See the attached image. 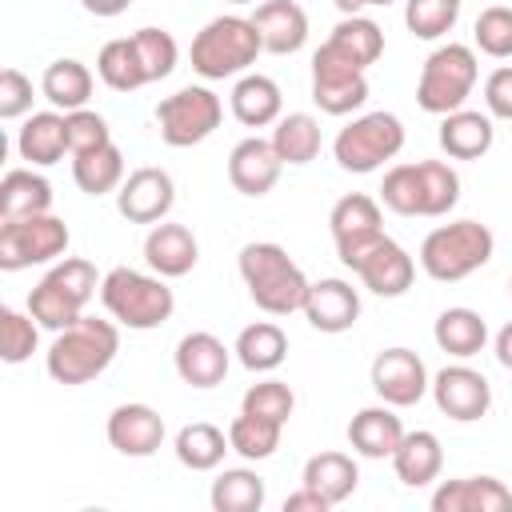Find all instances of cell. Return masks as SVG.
<instances>
[{
	"label": "cell",
	"mask_w": 512,
	"mask_h": 512,
	"mask_svg": "<svg viewBox=\"0 0 512 512\" xmlns=\"http://www.w3.org/2000/svg\"><path fill=\"white\" fill-rule=\"evenodd\" d=\"M240 276L244 288L252 296V304L268 316H288V312H304L308 300V276L300 272V264L288 256V248H280L276 240H252L240 248Z\"/></svg>",
	"instance_id": "cell-1"
},
{
	"label": "cell",
	"mask_w": 512,
	"mask_h": 512,
	"mask_svg": "<svg viewBox=\"0 0 512 512\" xmlns=\"http://www.w3.org/2000/svg\"><path fill=\"white\" fill-rule=\"evenodd\" d=\"M120 352V328L116 320H96V316H80L68 328L56 332L44 368L56 384H88L96 380Z\"/></svg>",
	"instance_id": "cell-2"
},
{
	"label": "cell",
	"mask_w": 512,
	"mask_h": 512,
	"mask_svg": "<svg viewBox=\"0 0 512 512\" xmlns=\"http://www.w3.org/2000/svg\"><path fill=\"white\" fill-rule=\"evenodd\" d=\"M380 200L396 216H448L460 200V176L444 160L396 164L384 172Z\"/></svg>",
	"instance_id": "cell-3"
},
{
	"label": "cell",
	"mask_w": 512,
	"mask_h": 512,
	"mask_svg": "<svg viewBox=\"0 0 512 512\" xmlns=\"http://www.w3.org/2000/svg\"><path fill=\"white\" fill-rule=\"evenodd\" d=\"M260 52H264V40L252 16H216L192 36V48H188L192 72H200L204 80L240 76L256 64Z\"/></svg>",
	"instance_id": "cell-4"
},
{
	"label": "cell",
	"mask_w": 512,
	"mask_h": 512,
	"mask_svg": "<svg viewBox=\"0 0 512 512\" xmlns=\"http://www.w3.org/2000/svg\"><path fill=\"white\" fill-rule=\"evenodd\" d=\"M496 252V236L488 224L480 220H452L440 224L424 236L420 244V268L440 280V284H456L464 276H472L476 268H484Z\"/></svg>",
	"instance_id": "cell-5"
},
{
	"label": "cell",
	"mask_w": 512,
	"mask_h": 512,
	"mask_svg": "<svg viewBox=\"0 0 512 512\" xmlns=\"http://www.w3.org/2000/svg\"><path fill=\"white\" fill-rule=\"evenodd\" d=\"M100 304L108 308V316L132 332H148L160 328L172 312H176V296L164 284V276H148L136 268H112L100 280Z\"/></svg>",
	"instance_id": "cell-6"
},
{
	"label": "cell",
	"mask_w": 512,
	"mask_h": 512,
	"mask_svg": "<svg viewBox=\"0 0 512 512\" xmlns=\"http://www.w3.org/2000/svg\"><path fill=\"white\" fill-rule=\"evenodd\" d=\"M104 276H96V268L84 256H64L60 264H52L44 272V280L28 292V312L36 316L40 328L60 332L72 320L84 316V304L96 296Z\"/></svg>",
	"instance_id": "cell-7"
},
{
	"label": "cell",
	"mask_w": 512,
	"mask_h": 512,
	"mask_svg": "<svg viewBox=\"0 0 512 512\" xmlns=\"http://www.w3.org/2000/svg\"><path fill=\"white\" fill-rule=\"evenodd\" d=\"M476 76H480V64H476V52L468 44H440L424 68H420V80H416V104L432 116H448L456 108H464V100L472 96L476 88Z\"/></svg>",
	"instance_id": "cell-8"
},
{
	"label": "cell",
	"mask_w": 512,
	"mask_h": 512,
	"mask_svg": "<svg viewBox=\"0 0 512 512\" xmlns=\"http://www.w3.org/2000/svg\"><path fill=\"white\" fill-rule=\"evenodd\" d=\"M400 148H404V124L392 112H364L352 124H344L332 140L336 164L356 176L384 168V160L400 156Z\"/></svg>",
	"instance_id": "cell-9"
},
{
	"label": "cell",
	"mask_w": 512,
	"mask_h": 512,
	"mask_svg": "<svg viewBox=\"0 0 512 512\" xmlns=\"http://www.w3.org/2000/svg\"><path fill=\"white\" fill-rule=\"evenodd\" d=\"M68 224L52 212H36V216H16L0 224V268L4 272H20L32 264H52L64 260L68 252Z\"/></svg>",
	"instance_id": "cell-10"
},
{
	"label": "cell",
	"mask_w": 512,
	"mask_h": 512,
	"mask_svg": "<svg viewBox=\"0 0 512 512\" xmlns=\"http://www.w3.org/2000/svg\"><path fill=\"white\" fill-rule=\"evenodd\" d=\"M220 116H224V104L204 84H188V88H180L156 104L160 140L168 148H192V144L208 140L220 128Z\"/></svg>",
	"instance_id": "cell-11"
},
{
	"label": "cell",
	"mask_w": 512,
	"mask_h": 512,
	"mask_svg": "<svg viewBox=\"0 0 512 512\" xmlns=\"http://www.w3.org/2000/svg\"><path fill=\"white\" fill-rule=\"evenodd\" d=\"M312 100L328 116H348L368 100V76L348 56H340L328 40L312 52Z\"/></svg>",
	"instance_id": "cell-12"
},
{
	"label": "cell",
	"mask_w": 512,
	"mask_h": 512,
	"mask_svg": "<svg viewBox=\"0 0 512 512\" xmlns=\"http://www.w3.org/2000/svg\"><path fill=\"white\" fill-rule=\"evenodd\" d=\"M328 224H332V240H336V256L344 268H352L380 236H384V216H380V204L364 192H348L332 204L328 212Z\"/></svg>",
	"instance_id": "cell-13"
},
{
	"label": "cell",
	"mask_w": 512,
	"mask_h": 512,
	"mask_svg": "<svg viewBox=\"0 0 512 512\" xmlns=\"http://www.w3.org/2000/svg\"><path fill=\"white\" fill-rule=\"evenodd\" d=\"M432 400L436 408L448 416V420H460V424H472L480 416H488L492 408V384L468 368V364H448L432 376Z\"/></svg>",
	"instance_id": "cell-14"
},
{
	"label": "cell",
	"mask_w": 512,
	"mask_h": 512,
	"mask_svg": "<svg viewBox=\"0 0 512 512\" xmlns=\"http://www.w3.org/2000/svg\"><path fill=\"white\" fill-rule=\"evenodd\" d=\"M176 204V184L164 168H136L116 188V212L132 224H160Z\"/></svg>",
	"instance_id": "cell-15"
},
{
	"label": "cell",
	"mask_w": 512,
	"mask_h": 512,
	"mask_svg": "<svg viewBox=\"0 0 512 512\" xmlns=\"http://www.w3.org/2000/svg\"><path fill=\"white\" fill-rule=\"evenodd\" d=\"M372 388L384 404L392 408H412L432 384H428V368L412 348H384L372 360Z\"/></svg>",
	"instance_id": "cell-16"
},
{
	"label": "cell",
	"mask_w": 512,
	"mask_h": 512,
	"mask_svg": "<svg viewBox=\"0 0 512 512\" xmlns=\"http://www.w3.org/2000/svg\"><path fill=\"white\" fill-rule=\"evenodd\" d=\"M352 272L360 276V284L376 296H404L412 288V276H416V264L412 256L392 240V236H380L356 264Z\"/></svg>",
	"instance_id": "cell-17"
},
{
	"label": "cell",
	"mask_w": 512,
	"mask_h": 512,
	"mask_svg": "<svg viewBox=\"0 0 512 512\" xmlns=\"http://www.w3.org/2000/svg\"><path fill=\"white\" fill-rule=\"evenodd\" d=\"M172 364H176V376L184 384H192V388H216L228 376L232 352L212 332H188V336H180V344L172 352Z\"/></svg>",
	"instance_id": "cell-18"
},
{
	"label": "cell",
	"mask_w": 512,
	"mask_h": 512,
	"mask_svg": "<svg viewBox=\"0 0 512 512\" xmlns=\"http://www.w3.org/2000/svg\"><path fill=\"white\" fill-rule=\"evenodd\" d=\"M280 168H284V160L276 156L272 140H264V136H244V140L228 152V180H232V188L244 192V196H264V192H272L276 180H280Z\"/></svg>",
	"instance_id": "cell-19"
},
{
	"label": "cell",
	"mask_w": 512,
	"mask_h": 512,
	"mask_svg": "<svg viewBox=\"0 0 512 512\" xmlns=\"http://www.w3.org/2000/svg\"><path fill=\"white\" fill-rule=\"evenodd\" d=\"M304 316L316 332H348L356 320H360V296L348 280L340 276H328V280H316L308 284V300H304Z\"/></svg>",
	"instance_id": "cell-20"
},
{
	"label": "cell",
	"mask_w": 512,
	"mask_h": 512,
	"mask_svg": "<svg viewBox=\"0 0 512 512\" xmlns=\"http://www.w3.org/2000/svg\"><path fill=\"white\" fill-rule=\"evenodd\" d=\"M432 512H512V488L496 476L444 480L432 492Z\"/></svg>",
	"instance_id": "cell-21"
},
{
	"label": "cell",
	"mask_w": 512,
	"mask_h": 512,
	"mask_svg": "<svg viewBox=\"0 0 512 512\" xmlns=\"http://www.w3.org/2000/svg\"><path fill=\"white\" fill-rule=\"evenodd\" d=\"M144 260L156 276L164 280H176V276H188L200 260V244L192 236V228L184 224H172V220H160L152 224V232L144 236Z\"/></svg>",
	"instance_id": "cell-22"
},
{
	"label": "cell",
	"mask_w": 512,
	"mask_h": 512,
	"mask_svg": "<svg viewBox=\"0 0 512 512\" xmlns=\"http://www.w3.org/2000/svg\"><path fill=\"white\" fill-rule=\"evenodd\" d=\"M108 444L120 456H152L164 444V416L152 404H120L108 416Z\"/></svg>",
	"instance_id": "cell-23"
},
{
	"label": "cell",
	"mask_w": 512,
	"mask_h": 512,
	"mask_svg": "<svg viewBox=\"0 0 512 512\" xmlns=\"http://www.w3.org/2000/svg\"><path fill=\"white\" fill-rule=\"evenodd\" d=\"M252 24H256V32L264 40V52H276V56H292L308 40V12L296 0H264V4H256Z\"/></svg>",
	"instance_id": "cell-24"
},
{
	"label": "cell",
	"mask_w": 512,
	"mask_h": 512,
	"mask_svg": "<svg viewBox=\"0 0 512 512\" xmlns=\"http://www.w3.org/2000/svg\"><path fill=\"white\" fill-rule=\"evenodd\" d=\"M400 440H404V424L392 412V404L360 408L348 420V444H352V452H360L368 460H384V456L392 460V452H396Z\"/></svg>",
	"instance_id": "cell-25"
},
{
	"label": "cell",
	"mask_w": 512,
	"mask_h": 512,
	"mask_svg": "<svg viewBox=\"0 0 512 512\" xmlns=\"http://www.w3.org/2000/svg\"><path fill=\"white\" fill-rule=\"evenodd\" d=\"M16 152L32 168H48V164L64 160V152H68V120H64V112H32L24 120V128L16 132Z\"/></svg>",
	"instance_id": "cell-26"
},
{
	"label": "cell",
	"mask_w": 512,
	"mask_h": 512,
	"mask_svg": "<svg viewBox=\"0 0 512 512\" xmlns=\"http://www.w3.org/2000/svg\"><path fill=\"white\" fill-rule=\"evenodd\" d=\"M392 468H396V480L408 484V488H424L440 476L444 468V448H440V436L428 432V428H416V432H404V440L396 444L392 452Z\"/></svg>",
	"instance_id": "cell-27"
},
{
	"label": "cell",
	"mask_w": 512,
	"mask_h": 512,
	"mask_svg": "<svg viewBox=\"0 0 512 512\" xmlns=\"http://www.w3.org/2000/svg\"><path fill=\"white\" fill-rule=\"evenodd\" d=\"M496 140L492 116L476 112V108H456L440 120V148L452 160H480Z\"/></svg>",
	"instance_id": "cell-28"
},
{
	"label": "cell",
	"mask_w": 512,
	"mask_h": 512,
	"mask_svg": "<svg viewBox=\"0 0 512 512\" xmlns=\"http://www.w3.org/2000/svg\"><path fill=\"white\" fill-rule=\"evenodd\" d=\"M228 100H232V116L244 128H268L280 120V108H284L280 84L272 76H260V72H244Z\"/></svg>",
	"instance_id": "cell-29"
},
{
	"label": "cell",
	"mask_w": 512,
	"mask_h": 512,
	"mask_svg": "<svg viewBox=\"0 0 512 512\" xmlns=\"http://www.w3.org/2000/svg\"><path fill=\"white\" fill-rule=\"evenodd\" d=\"M300 480H304V488L320 492V496L336 508V504H344V500L356 492L360 468H356V460H352L348 452H316V456H308Z\"/></svg>",
	"instance_id": "cell-30"
},
{
	"label": "cell",
	"mask_w": 512,
	"mask_h": 512,
	"mask_svg": "<svg viewBox=\"0 0 512 512\" xmlns=\"http://www.w3.org/2000/svg\"><path fill=\"white\" fill-rule=\"evenodd\" d=\"M432 340L440 344V352L468 360L488 344V324L476 308H444L432 324Z\"/></svg>",
	"instance_id": "cell-31"
},
{
	"label": "cell",
	"mask_w": 512,
	"mask_h": 512,
	"mask_svg": "<svg viewBox=\"0 0 512 512\" xmlns=\"http://www.w3.org/2000/svg\"><path fill=\"white\" fill-rule=\"evenodd\" d=\"M52 212V184L32 168H12L0 180V220Z\"/></svg>",
	"instance_id": "cell-32"
},
{
	"label": "cell",
	"mask_w": 512,
	"mask_h": 512,
	"mask_svg": "<svg viewBox=\"0 0 512 512\" xmlns=\"http://www.w3.org/2000/svg\"><path fill=\"white\" fill-rule=\"evenodd\" d=\"M40 92L52 108H64V112H76V108H88V96H92V72L88 64L64 56V60H52L40 76Z\"/></svg>",
	"instance_id": "cell-33"
},
{
	"label": "cell",
	"mask_w": 512,
	"mask_h": 512,
	"mask_svg": "<svg viewBox=\"0 0 512 512\" xmlns=\"http://www.w3.org/2000/svg\"><path fill=\"white\" fill-rule=\"evenodd\" d=\"M232 352H236V360H240L248 372H276V368L284 364V356H288V336H284L280 324L256 320V324L240 328Z\"/></svg>",
	"instance_id": "cell-34"
},
{
	"label": "cell",
	"mask_w": 512,
	"mask_h": 512,
	"mask_svg": "<svg viewBox=\"0 0 512 512\" xmlns=\"http://www.w3.org/2000/svg\"><path fill=\"white\" fill-rule=\"evenodd\" d=\"M72 180L80 192L88 196H104V192H116L124 184V152L108 140L92 152H80L72 156Z\"/></svg>",
	"instance_id": "cell-35"
},
{
	"label": "cell",
	"mask_w": 512,
	"mask_h": 512,
	"mask_svg": "<svg viewBox=\"0 0 512 512\" xmlns=\"http://www.w3.org/2000/svg\"><path fill=\"white\" fill-rule=\"evenodd\" d=\"M224 452H232L228 432H220V428L208 424V420L184 424V428L176 432V460H180L184 468H192V472H212V468H220Z\"/></svg>",
	"instance_id": "cell-36"
},
{
	"label": "cell",
	"mask_w": 512,
	"mask_h": 512,
	"mask_svg": "<svg viewBox=\"0 0 512 512\" xmlns=\"http://www.w3.org/2000/svg\"><path fill=\"white\" fill-rule=\"evenodd\" d=\"M268 140L284 164H312L320 156V120L308 112H288L276 120Z\"/></svg>",
	"instance_id": "cell-37"
},
{
	"label": "cell",
	"mask_w": 512,
	"mask_h": 512,
	"mask_svg": "<svg viewBox=\"0 0 512 512\" xmlns=\"http://www.w3.org/2000/svg\"><path fill=\"white\" fill-rule=\"evenodd\" d=\"M96 72L100 80L112 88V92H136L148 84V72L140 64V52H136V40L132 36H116L100 48L96 56Z\"/></svg>",
	"instance_id": "cell-38"
},
{
	"label": "cell",
	"mask_w": 512,
	"mask_h": 512,
	"mask_svg": "<svg viewBox=\"0 0 512 512\" xmlns=\"http://www.w3.org/2000/svg\"><path fill=\"white\" fill-rule=\"evenodd\" d=\"M328 44H332L340 56H348L356 68H364V72H368V64H376V60L384 56V32H380V24L368 20V16H344V20L332 28Z\"/></svg>",
	"instance_id": "cell-39"
},
{
	"label": "cell",
	"mask_w": 512,
	"mask_h": 512,
	"mask_svg": "<svg viewBox=\"0 0 512 512\" xmlns=\"http://www.w3.org/2000/svg\"><path fill=\"white\" fill-rule=\"evenodd\" d=\"M216 512H260L264 508V480L252 468H224L208 492Z\"/></svg>",
	"instance_id": "cell-40"
},
{
	"label": "cell",
	"mask_w": 512,
	"mask_h": 512,
	"mask_svg": "<svg viewBox=\"0 0 512 512\" xmlns=\"http://www.w3.org/2000/svg\"><path fill=\"white\" fill-rule=\"evenodd\" d=\"M280 432H284V424L264 420V416H252V412H240L228 424V444L244 460H268L280 448Z\"/></svg>",
	"instance_id": "cell-41"
},
{
	"label": "cell",
	"mask_w": 512,
	"mask_h": 512,
	"mask_svg": "<svg viewBox=\"0 0 512 512\" xmlns=\"http://www.w3.org/2000/svg\"><path fill=\"white\" fill-rule=\"evenodd\" d=\"M460 20V0H404V24L420 40H440Z\"/></svg>",
	"instance_id": "cell-42"
},
{
	"label": "cell",
	"mask_w": 512,
	"mask_h": 512,
	"mask_svg": "<svg viewBox=\"0 0 512 512\" xmlns=\"http://www.w3.org/2000/svg\"><path fill=\"white\" fill-rule=\"evenodd\" d=\"M36 340H40V324L32 312L24 316L16 308H0V356H4V364H24L36 352Z\"/></svg>",
	"instance_id": "cell-43"
},
{
	"label": "cell",
	"mask_w": 512,
	"mask_h": 512,
	"mask_svg": "<svg viewBox=\"0 0 512 512\" xmlns=\"http://www.w3.org/2000/svg\"><path fill=\"white\" fill-rule=\"evenodd\" d=\"M132 40H136L140 64H144V72H148V84H156V80L172 76L176 60H180V48H176L172 32H164V28H136V32H132Z\"/></svg>",
	"instance_id": "cell-44"
},
{
	"label": "cell",
	"mask_w": 512,
	"mask_h": 512,
	"mask_svg": "<svg viewBox=\"0 0 512 512\" xmlns=\"http://www.w3.org/2000/svg\"><path fill=\"white\" fill-rule=\"evenodd\" d=\"M292 408H296L292 388H288L284 380H272V376H268V380H256V384L244 392V400H240V412H252V416L276 420V424H288Z\"/></svg>",
	"instance_id": "cell-45"
},
{
	"label": "cell",
	"mask_w": 512,
	"mask_h": 512,
	"mask_svg": "<svg viewBox=\"0 0 512 512\" xmlns=\"http://www.w3.org/2000/svg\"><path fill=\"white\" fill-rule=\"evenodd\" d=\"M472 40H476V48L484 56L508 60L512 56V8H504V4L484 8L476 16V24H472Z\"/></svg>",
	"instance_id": "cell-46"
},
{
	"label": "cell",
	"mask_w": 512,
	"mask_h": 512,
	"mask_svg": "<svg viewBox=\"0 0 512 512\" xmlns=\"http://www.w3.org/2000/svg\"><path fill=\"white\" fill-rule=\"evenodd\" d=\"M64 120H68V152H72V156L92 152V148H100V144H108V140H112L108 120H104L100 112H92V108L64 112Z\"/></svg>",
	"instance_id": "cell-47"
},
{
	"label": "cell",
	"mask_w": 512,
	"mask_h": 512,
	"mask_svg": "<svg viewBox=\"0 0 512 512\" xmlns=\"http://www.w3.org/2000/svg\"><path fill=\"white\" fill-rule=\"evenodd\" d=\"M32 112V80L20 68L0 72V120H20Z\"/></svg>",
	"instance_id": "cell-48"
},
{
	"label": "cell",
	"mask_w": 512,
	"mask_h": 512,
	"mask_svg": "<svg viewBox=\"0 0 512 512\" xmlns=\"http://www.w3.org/2000/svg\"><path fill=\"white\" fill-rule=\"evenodd\" d=\"M484 104H488V116L512 120V68H496L484 80Z\"/></svg>",
	"instance_id": "cell-49"
},
{
	"label": "cell",
	"mask_w": 512,
	"mask_h": 512,
	"mask_svg": "<svg viewBox=\"0 0 512 512\" xmlns=\"http://www.w3.org/2000/svg\"><path fill=\"white\" fill-rule=\"evenodd\" d=\"M332 504L320 496V492H312V488H304L300 484V492H292L288 500H284V512H328Z\"/></svg>",
	"instance_id": "cell-50"
},
{
	"label": "cell",
	"mask_w": 512,
	"mask_h": 512,
	"mask_svg": "<svg viewBox=\"0 0 512 512\" xmlns=\"http://www.w3.org/2000/svg\"><path fill=\"white\" fill-rule=\"evenodd\" d=\"M128 4H132V0H80V8H84L88 16H100V20H112V16L128 12Z\"/></svg>",
	"instance_id": "cell-51"
},
{
	"label": "cell",
	"mask_w": 512,
	"mask_h": 512,
	"mask_svg": "<svg viewBox=\"0 0 512 512\" xmlns=\"http://www.w3.org/2000/svg\"><path fill=\"white\" fill-rule=\"evenodd\" d=\"M496 360H500V364L512 372V320H508V324L496 332Z\"/></svg>",
	"instance_id": "cell-52"
},
{
	"label": "cell",
	"mask_w": 512,
	"mask_h": 512,
	"mask_svg": "<svg viewBox=\"0 0 512 512\" xmlns=\"http://www.w3.org/2000/svg\"><path fill=\"white\" fill-rule=\"evenodd\" d=\"M332 4H336L344 16H360V8H368L372 0H332Z\"/></svg>",
	"instance_id": "cell-53"
},
{
	"label": "cell",
	"mask_w": 512,
	"mask_h": 512,
	"mask_svg": "<svg viewBox=\"0 0 512 512\" xmlns=\"http://www.w3.org/2000/svg\"><path fill=\"white\" fill-rule=\"evenodd\" d=\"M224 4H252V0H224Z\"/></svg>",
	"instance_id": "cell-54"
},
{
	"label": "cell",
	"mask_w": 512,
	"mask_h": 512,
	"mask_svg": "<svg viewBox=\"0 0 512 512\" xmlns=\"http://www.w3.org/2000/svg\"><path fill=\"white\" fill-rule=\"evenodd\" d=\"M372 4H392V0H372Z\"/></svg>",
	"instance_id": "cell-55"
},
{
	"label": "cell",
	"mask_w": 512,
	"mask_h": 512,
	"mask_svg": "<svg viewBox=\"0 0 512 512\" xmlns=\"http://www.w3.org/2000/svg\"><path fill=\"white\" fill-rule=\"evenodd\" d=\"M508 296H512V280H508Z\"/></svg>",
	"instance_id": "cell-56"
},
{
	"label": "cell",
	"mask_w": 512,
	"mask_h": 512,
	"mask_svg": "<svg viewBox=\"0 0 512 512\" xmlns=\"http://www.w3.org/2000/svg\"><path fill=\"white\" fill-rule=\"evenodd\" d=\"M460 4H464V0H460Z\"/></svg>",
	"instance_id": "cell-57"
}]
</instances>
